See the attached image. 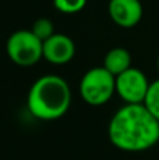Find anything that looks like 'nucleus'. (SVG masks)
I'll use <instances>...</instances> for the list:
<instances>
[{"label": "nucleus", "instance_id": "nucleus-1", "mask_svg": "<svg viewBox=\"0 0 159 160\" xmlns=\"http://www.w3.org/2000/svg\"><path fill=\"white\" fill-rule=\"evenodd\" d=\"M107 133L118 150L145 152L159 142V121L144 104H124L111 117Z\"/></svg>", "mask_w": 159, "mask_h": 160}, {"label": "nucleus", "instance_id": "nucleus-7", "mask_svg": "<svg viewBox=\"0 0 159 160\" xmlns=\"http://www.w3.org/2000/svg\"><path fill=\"white\" fill-rule=\"evenodd\" d=\"M44 59L52 65H66L75 58L76 47L69 35L55 32L42 44Z\"/></svg>", "mask_w": 159, "mask_h": 160}, {"label": "nucleus", "instance_id": "nucleus-8", "mask_svg": "<svg viewBox=\"0 0 159 160\" xmlns=\"http://www.w3.org/2000/svg\"><path fill=\"white\" fill-rule=\"evenodd\" d=\"M131 62V53L126 48L115 47L106 53L103 61V68L109 70L113 76H118L132 66Z\"/></svg>", "mask_w": 159, "mask_h": 160}, {"label": "nucleus", "instance_id": "nucleus-6", "mask_svg": "<svg viewBox=\"0 0 159 160\" xmlns=\"http://www.w3.org/2000/svg\"><path fill=\"white\" fill-rule=\"evenodd\" d=\"M107 13L117 27L130 30L141 22L144 6L141 0H110Z\"/></svg>", "mask_w": 159, "mask_h": 160}, {"label": "nucleus", "instance_id": "nucleus-2", "mask_svg": "<svg viewBox=\"0 0 159 160\" xmlns=\"http://www.w3.org/2000/svg\"><path fill=\"white\" fill-rule=\"evenodd\" d=\"M72 91L64 78L44 75L31 84L27 94V110L39 121H55L69 111Z\"/></svg>", "mask_w": 159, "mask_h": 160}, {"label": "nucleus", "instance_id": "nucleus-3", "mask_svg": "<svg viewBox=\"0 0 159 160\" xmlns=\"http://www.w3.org/2000/svg\"><path fill=\"white\" fill-rule=\"evenodd\" d=\"M79 93L87 105L101 107L115 94V76L103 66L92 68L82 76Z\"/></svg>", "mask_w": 159, "mask_h": 160}, {"label": "nucleus", "instance_id": "nucleus-11", "mask_svg": "<svg viewBox=\"0 0 159 160\" xmlns=\"http://www.w3.org/2000/svg\"><path fill=\"white\" fill-rule=\"evenodd\" d=\"M87 0H54V7L62 14H76L86 7Z\"/></svg>", "mask_w": 159, "mask_h": 160}, {"label": "nucleus", "instance_id": "nucleus-10", "mask_svg": "<svg viewBox=\"0 0 159 160\" xmlns=\"http://www.w3.org/2000/svg\"><path fill=\"white\" fill-rule=\"evenodd\" d=\"M31 31L44 42L55 34V27H54V22L51 21L49 18L42 17V18H38L34 21L33 27H31Z\"/></svg>", "mask_w": 159, "mask_h": 160}, {"label": "nucleus", "instance_id": "nucleus-9", "mask_svg": "<svg viewBox=\"0 0 159 160\" xmlns=\"http://www.w3.org/2000/svg\"><path fill=\"white\" fill-rule=\"evenodd\" d=\"M144 105L159 121V79L151 82L148 93H146V97H145V101H144Z\"/></svg>", "mask_w": 159, "mask_h": 160}, {"label": "nucleus", "instance_id": "nucleus-4", "mask_svg": "<svg viewBox=\"0 0 159 160\" xmlns=\"http://www.w3.org/2000/svg\"><path fill=\"white\" fill-rule=\"evenodd\" d=\"M42 44L44 42L31 30H18L7 38L6 52L8 59L17 66L30 68L44 58Z\"/></svg>", "mask_w": 159, "mask_h": 160}, {"label": "nucleus", "instance_id": "nucleus-12", "mask_svg": "<svg viewBox=\"0 0 159 160\" xmlns=\"http://www.w3.org/2000/svg\"><path fill=\"white\" fill-rule=\"evenodd\" d=\"M156 66H158V70H159V55H158V59H156Z\"/></svg>", "mask_w": 159, "mask_h": 160}, {"label": "nucleus", "instance_id": "nucleus-5", "mask_svg": "<svg viewBox=\"0 0 159 160\" xmlns=\"http://www.w3.org/2000/svg\"><path fill=\"white\" fill-rule=\"evenodd\" d=\"M149 84L148 76L134 66L115 76V93L126 104H144Z\"/></svg>", "mask_w": 159, "mask_h": 160}]
</instances>
